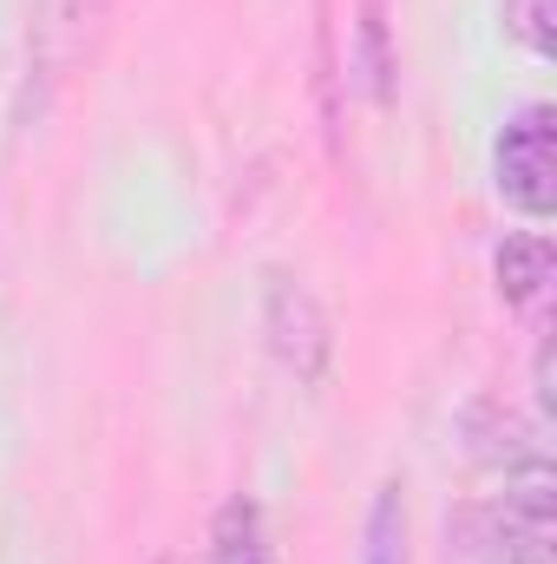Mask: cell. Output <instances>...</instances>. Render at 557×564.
I'll return each instance as SVG.
<instances>
[{
    "mask_svg": "<svg viewBox=\"0 0 557 564\" xmlns=\"http://www.w3.org/2000/svg\"><path fill=\"white\" fill-rule=\"evenodd\" d=\"M210 564H276L270 539H263V512L250 499H230L217 512V532H210Z\"/></svg>",
    "mask_w": 557,
    "mask_h": 564,
    "instance_id": "4",
    "label": "cell"
},
{
    "mask_svg": "<svg viewBox=\"0 0 557 564\" xmlns=\"http://www.w3.org/2000/svg\"><path fill=\"white\" fill-rule=\"evenodd\" d=\"M270 341H276V355L302 375V381H321L328 375V315L315 308V295L302 289V282L288 276H270Z\"/></svg>",
    "mask_w": 557,
    "mask_h": 564,
    "instance_id": "2",
    "label": "cell"
},
{
    "mask_svg": "<svg viewBox=\"0 0 557 564\" xmlns=\"http://www.w3.org/2000/svg\"><path fill=\"white\" fill-rule=\"evenodd\" d=\"M492 276H499V295L512 308H532L545 289H551V243L532 230V237H505L499 257H492Z\"/></svg>",
    "mask_w": 557,
    "mask_h": 564,
    "instance_id": "3",
    "label": "cell"
},
{
    "mask_svg": "<svg viewBox=\"0 0 557 564\" xmlns=\"http://www.w3.org/2000/svg\"><path fill=\"white\" fill-rule=\"evenodd\" d=\"M361 66H368V93H374V99H387V33H381V20H374V13L361 20Z\"/></svg>",
    "mask_w": 557,
    "mask_h": 564,
    "instance_id": "7",
    "label": "cell"
},
{
    "mask_svg": "<svg viewBox=\"0 0 557 564\" xmlns=\"http://www.w3.org/2000/svg\"><path fill=\"white\" fill-rule=\"evenodd\" d=\"M492 184L532 224H545L557 210V112L551 106H525V112L505 119V132L492 144Z\"/></svg>",
    "mask_w": 557,
    "mask_h": 564,
    "instance_id": "1",
    "label": "cell"
},
{
    "mask_svg": "<svg viewBox=\"0 0 557 564\" xmlns=\"http://www.w3.org/2000/svg\"><path fill=\"white\" fill-rule=\"evenodd\" d=\"M505 564H551V539H532V545H512Z\"/></svg>",
    "mask_w": 557,
    "mask_h": 564,
    "instance_id": "8",
    "label": "cell"
},
{
    "mask_svg": "<svg viewBox=\"0 0 557 564\" xmlns=\"http://www.w3.org/2000/svg\"><path fill=\"white\" fill-rule=\"evenodd\" d=\"M505 33L525 46V53H551V33H557V0H505Z\"/></svg>",
    "mask_w": 557,
    "mask_h": 564,
    "instance_id": "6",
    "label": "cell"
},
{
    "mask_svg": "<svg viewBox=\"0 0 557 564\" xmlns=\"http://www.w3.org/2000/svg\"><path fill=\"white\" fill-rule=\"evenodd\" d=\"M361 564H407V499H401V486H381L374 492Z\"/></svg>",
    "mask_w": 557,
    "mask_h": 564,
    "instance_id": "5",
    "label": "cell"
}]
</instances>
